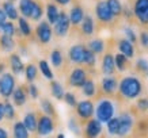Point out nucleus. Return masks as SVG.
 Instances as JSON below:
<instances>
[{
	"label": "nucleus",
	"mask_w": 148,
	"mask_h": 138,
	"mask_svg": "<svg viewBox=\"0 0 148 138\" xmlns=\"http://www.w3.org/2000/svg\"><path fill=\"white\" fill-rule=\"evenodd\" d=\"M88 49H90L91 52H94L95 54L102 53L103 49H105V42H103L102 39H99V38L92 39V41L88 42Z\"/></svg>",
	"instance_id": "bb28decb"
},
{
	"label": "nucleus",
	"mask_w": 148,
	"mask_h": 138,
	"mask_svg": "<svg viewBox=\"0 0 148 138\" xmlns=\"http://www.w3.org/2000/svg\"><path fill=\"white\" fill-rule=\"evenodd\" d=\"M94 19L91 16H84V20L82 22V31L86 35H91L94 33Z\"/></svg>",
	"instance_id": "5701e85b"
},
{
	"label": "nucleus",
	"mask_w": 148,
	"mask_h": 138,
	"mask_svg": "<svg viewBox=\"0 0 148 138\" xmlns=\"http://www.w3.org/2000/svg\"><path fill=\"white\" fill-rule=\"evenodd\" d=\"M58 15H60V11H58V8L56 7V4L49 3L48 7H46V16H48V22H49L50 24H54V23L57 22Z\"/></svg>",
	"instance_id": "412c9836"
},
{
	"label": "nucleus",
	"mask_w": 148,
	"mask_h": 138,
	"mask_svg": "<svg viewBox=\"0 0 148 138\" xmlns=\"http://www.w3.org/2000/svg\"><path fill=\"white\" fill-rule=\"evenodd\" d=\"M106 3L114 16H120L122 14V4L120 0H106Z\"/></svg>",
	"instance_id": "a878e982"
},
{
	"label": "nucleus",
	"mask_w": 148,
	"mask_h": 138,
	"mask_svg": "<svg viewBox=\"0 0 148 138\" xmlns=\"http://www.w3.org/2000/svg\"><path fill=\"white\" fill-rule=\"evenodd\" d=\"M54 130V123L52 116L42 115L38 119V127H37V134L40 137H48L52 131Z\"/></svg>",
	"instance_id": "20e7f679"
},
{
	"label": "nucleus",
	"mask_w": 148,
	"mask_h": 138,
	"mask_svg": "<svg viewBox=\"0 0 148 138\" xmlns=\"http://www.w3.org/2000/svg\"><path fill=\"white\" fill-rule=\"evenodd\" d=\"M57 138H65V135H64V134H58Z\"/></svg>",
	"instance_id": "6e6d98bb"
},
{
	"label": "nucleus",
	"mask_w": 148,
	"mask_h": 138,
	"mask_svg": "<svg viewBox=\"0 0 148 138\" xmlns=\"http://www.w3.org/2000/svg\"><path fill=\"white\" fill-rule=\"evenodd\" d=\"M118 119H120L118 135L120 137H126L130 133V130L133 129V116L130 115L129 112H122L121 115L118 116Z\"/></svg>",
	"instance_id": "39448f33"
},
{
	"label": "nucleus",
	"mask_w": 148,
	"mask_h": 138,
	"mask_svg": "<svg viewBox=\"0 0 148 138\" xmlns=\"http://www.w3.org/2000/svg\"><path fill=\"white\" fill-rule=\"evenodd\" d=\"M1 30H3V34H4V35L12 37L14 33H15V27H14L12 22H5L4 26L1 27Z\"/></svg>",
	"instance_id": "c03bdc74"
},
{
	"label": "nucleus",
	"mask_w": 148,
	"mask_h": 138,
	"mask_svg": "<svg viewBox=\"0 0 148 138\" xmlns=\"http://www.w3.org/2000/svg\"><path fill=\"white\" fill-rule=\"evenodd\" d=\"M3 71H4V65H3V64H0V73H1Z\"/></svg>",
	"instance_id": "5fc2aeb1"
},
{
	"label": "nucleus",
	"mask_w": 148,
	"mask_h": 138,
	"mask_svg": "<svg viewBox=\"0 0 148 138\" xmlns=\"http://www.w3.org/2000/svg\"><path fill=\"white\" fill-rule=\"evenodd\" d=\"M86 81H87V75H86L84 69H82V68H75L73 71H72L71 76H69V84L72 87H83Z\"/></svg>",
	"instance_id": "9d476101"
},
{
	"label": "nucleus",
	"mask_w": 148,
	"mask_h": 138,
	"mask_svg": "<svg viewBox=\"0 0 148 138\" xmlns=\"http://www.w3.org/2000/svg\"><path fill=\"white\" fill-rule=\"evenodd\" d=\"M50 89H52V95H53V96L57 99V100H61V99H64V96H65V92H64L63 85L60 84L58 81H52V84H50Z\"/></svg>",
	"instance_id": "b1692460"
},
{
	"label": "nucleus",
	"mask_w": 148,
	"mask_h": 138,
	"mask_svg": "<svg viewBox=\"0 0 148 138\" xmlns=\"http://www.w3.org/2000/svg\"><path fill=\"white\" fill-rule=\"evenodd\" d=\"M69 24H71L69 15H67L65 12H60L57 22L54 23V31H56V34L58 37L67 35L68 30H69Z\"/></svg>",
	"instance_id": "423d86ee"
},
{
	"label": "nucleus",
	"mask_w": 148,
	"mask_h": 138,
	"mask_svg": "<svg viewBox=\"0 0 148 138\" xmlns=\"http://www.w3.org/2000/svg\"><path fill=\"white\" fill-rule=\"evenodd\" d=\"M95 12H97L98 19L102 20V22H106V23L112 22L113 18H114V15L112 14V11H110L106 1H98V4L95 7Z\"/></svg>",
	"instance_id": "1a4fd4ad"
},
{
	"label": "nucleus",
	"mask_w": 148,
	"mask_h": 138,
	"mask_svg": "<svg viewBox=\"0 0 148 138\" xmlns=\"http://www.w3.org/2000/svg\"><path fill=\"white\" fill-rule=\"evenodd\" d=\"M15 91V79L11 73H4L0 79V95L10 98Z\"/></svg>",
	"instance_id": "7ed1b4c3"
},
{
	"label": "nucleus",
	"mask_w": 148,
	"mask_h": 138,
	"mask_svg": "<svg viewBox=\"0 0 148 138\" xmlns=\"http://www.w3.org/2000/svg\"><path fill=\"white\" fill-rule=\"evenodd\" d=\"M0 44H1V48H3L5 52H11V50H14V48H15V42H14L12 37L4 35V34H3V37H0Z\"/></svg>",
	"instance_id": "c85d7f7f"
},
{
	"label": "nucleus",
	"mask_w": 148,
	"mask_h": 138,
	"mask_svg": "<svg viewBox=\"0 0 148 138\" xmlns=\"http://www.w3.org/2000/svg\"><path fill=\"white\" fill-rule=\"evenodd\" d=\"M36 77H37V68L34 67V65H27V68H26V79L32 83V81H34Z\"/></svg>",
	"instance_id": "ea45409f"
},
{
	"label": "nucleus",
	"mask_w": 148,
	"mask_h": 138,
	"mask_svg": "<svg viewBox=\"0 0 148 138\" xmlns=\"http://www.w3.org/2000/svg\"><path fill=\"white\" fill-rule=\"evenodd\" d=\"M102 133V122L98 119H90L86 125V135L87 138H98Z\"/></svg>",
	"instance_id": "f8f14e48"
},
{
	"label": "nucleus",
	"mask_w": 148,
	"mask_h": 138,
	"mask_svg": "<svg viewBox=\"0 0 148 138\" xmlns=\"http://www.w3.org/2000/svg\"><path fill=\"white\" fill-rule=\"evenodd\" d=\"M4 111H5V118L7 119H12L15 116V108H14V106L10 102L4 103Z\"/></svg>",
	"instance_id": "37998d69"
},
{
	"label": "nucleus",
	"mask_w": 148,
	"mask_h": 138,
	"mask_svg": "<svg viewBox=\"0 0 148 138\" xmlns=\"http://www.w3.org/2000/svg\"><path fill=\"white\" fill-rule=\"evenodd\" d=\"M117 87H118V83H117V79L113 77V76H106L102 80V89L105 94L112 95L116 92Z\"/></svg>",
	"instance_id": "4468645a"
},
{
	"label": "nucleus",
	"mask_w": 148,
	"mask_h": 138,
	"mask_svg": "<svg viewBox=\"0 0 148 138\" xmlns=\"http://www.w3.org/2000/svg\"><path fill=\"white\" fill-rule=\"evenodd\" d=\"M140 44L143 48L148 49V31H143L140 34Z\"/></svg>",
	"instance_id": "49530a36"
},
{
	"label": "nucleus",
	"mask_w": 148,
	"mask_h": 138,
	"mask_svg": "<svg viewBox=\"0 0 148 138\" xmlns=\"http://www.w3.org/2000/svg\"><path fill=\"white\" fill-rule=\"evenodd\" d=\"M68 129L71 130L73 134H76V135L80 134V126H79V123L76 122L75 118H71V119L68 120Z\"/></svg>",
	"instance_id": "58836bf2"
},
{
	"label": "nucleus",
	"mask_w": 148,
	"mask_h": 138,
	"mask_svg": "<svg viewBox=\"0 0 148 138\" xmlns=\"http://www.w3.org/2000/svg\"><path fill=\"white\" fill-rule=\"evenodd\" d=\"M29 94H30V96L33 99H37L38 98V88L34 84H30L29 85Z\"/></svg>",
	"instance_id": "09e8293b"
},
{
	"label": "nucleus",
	"mask_w": 148,
	"mask_h": 138,
	"mask_svg": "<svg viewBox=\"0 0 148 138\" xmlns=\"http://www.w3.org/2000/svg\"><path fill=\"white\" fill-rule=\"evenodd\" d=\"M82 89H83V94H84L86 96H88V98L94 96V95H95V91H97V88H95V84H94V81L90 80V79H87V81H86L84 84H83Z\"/></svg>",
	"instance_id": "2f4dec72"
},
{
	"label": "nucleus",
	"mask_w": 148,
	"mask_h": 138,
	"mask_svg": "<svg viewBox=\"0 0 148 138\" xmlns=\"http://www.w3.org/2000/svg\"><path fill=\"white\" fill-rule=\"evenodd\" d=\"M69 1L71 0H56V3H58V4H61V5H67Z\"/></svg>",
	"instance_id": "864d4df0"
},
{
	"label": "nucleus",
	"mask_w": 148,
	"mask_h": 138,
	"mask_svg": "<svg viewBox=\"0 0 148 138\" xmlns=\"http://www.w3.org/2000/svg\"><path fill=\"white\" fill-rule=\"evenodd\" d=\"M19 23V30L22 33L23 35H30L32 34V29H30V24L27 23V20L25 18H19L18 19Z\"/></svg>",
	"instance_id": "c9c22d12"
},
{
	"label": "nucleus",
	"mask_w": 148,
	"mask_h": 138,
	"mask_svg": "<svg viewBox=\"0 0 148 138\" xmlns=\"http://www.w3.org/2000/svg\"><path fill=\"white\" fill-rule=\"evenodd\" d=\"M0 138H8V133H7V130L3 129V127H0Z\"/></svg>",
	"instance_id": "603ef678"
},
{
	"label": "nucleus",
	"mask_w": 148,
	"mask_h": 138,
	"mask_svg": "<svg viewBox=\"0 0 148 138\" xmlns=\"http://www.w3.org/2000/svg\"><path fill=\"white\" fill-rule=\"evenodd\" d=\"M114 69H116V60L112 54H106L102 61V72L106 76H112Z\"/></svg>",
	"instance_id": "dca6fc26"
},
{
	"label": "nucleus",
	"mask_w": 148,
	"mask_h": 138,
	"mask_svg": "<svg viewBox=\"0 0 148 138\" xmlns=\"http://www.w3.org/2000/svg\"><path fill=\"white\" fill-rule=\"evenodd\" d=\"M114 60H116V68L118 69L120 72H124L126 69V64H128V57H125L122 53L117 54L116 57H114Z\"/></svg>",
	"instance_id": "473e14b6"
},
{
	"label": "nucleus",
	"mask_w": 148,
	"mask_h": 138,
	"mask_svg": "<svg viewBox=\"0 0 148 138\" xmlns=\"http://www.w3.org/2000/svg\"><path fill=\"white\" fill-rule=\"evenodd\" d=\"M41 108H42V111L45 112V115H49V116L56 115L53 104H52V102L48 100V99H42V100H41Z\"/></svg>",
	"instance_id": "7c9ffc66"
},
{
	"label": "nucleus",
	"mask_w": 148,
	"mask_h": 138,
	"mask_svg": "<svg viewBox=\"0 0 148 138\" xmlns=\"http://www.w3.org/2000/svg\"><path fill=\"white\" fill-rule=\"evenodd\" d=\"M137 108H139L141 112H144L148 108V100L147 99H139L137 100Z\"/></svg>",
	"instance_id": "de8ad7c7"
},
{
	"label": "nucleus",
	"mask_w": 148,
	"mask_h": 138,
	"mask_svg": "<svg viewBox=\"0 0 148 138\" xmlns=\"http://www.w3.org/2000/svg\"><path fill=\"white\" fill-rule=\"evenodd\" d=\"M8 18L7 16V14L4 12V10H0V29L4 26V23H5V19Z\"/></svg>",
	"instance_id": "8fccbe9b"
},
{
	"label": "nucleus",
	"mask_w": 148,
	"mask_h": 138,
	"mask_svg": "<svg viewBox=\"0 0 148 138\" xmlns=\"http://www.w3.org/2000/svg\"><path fill=\"white\" fill-rule=\"evenodd\" d=\"M12 135L14 138H30V131L27 130L23 122H16V123H14Z\"/></svg>",
	"instance_id": "a211bd4d"
},
{
	"label": "nucleus",
	"mask_w": 148,
	"mask_h": 138,
	"mask_svg": "<svg viewBox=\"0 0 148 138\" xmlns=\"http://www.w3.org/2000/svg\"><path fill=\"white\" fill-rule=\"evenodd\" d=\"M133 11L140 22L143 24H148V0H136Z\"/></svg>",
	"instance_id": "0eeeda50"
},
{
	"label": "nucleus",
	"mask_w": 148,
	"mask_h": 138,
	"mask_svg": "<svg viewBox=\"0 0 148 138\" xmlns=\"http://www.w3.org/2000/svg\"><path fill=\"white\" fill-rule=\"evenodd\" d=\"M120 94L126 99H136L141 94L143 91V85L140 83V80L137 77L133 76H128L125 79H122L120 83Z\"/></svg>",
	"instance_id": "f257e3e1"
},
{
	"label": "nucleus",
	"mask_w": 148,
	"mask_h": 138,
	"mask_svg": "<svg viewBox=\"0 0 148 138\" xmlns=\"http://www.w3.org/2000/svg\"><path fill=\"white\" fill-rule=\"evenodd\" d=\"M84 11L80 5H75L73 8L71 10V12H69V20L73 26H77V24H80L83 20H84Z\"/></svg>",
	"instance_id": "2eb2a0df"
},
{
	"label": "nucleus",
	"mask_w": 148,
	"mask_h": 138,
	"mask_svg": "<svg viewBox=\"0 0 148 138\" xmlns=\"http://www.w3.org/2000/svg\"><path fill=\"white\" fill-rule=\"evenodd\" d=\"M12 99L16 106H23L26 103V94H25V91L22 88H16L12 94Z\"/></svg>",
	"instance_id": "cd10ccee"
},
{
	"label": "nucleus",
	"mask_w": 148,
	"mask_h": 138,
	"mask_svg": "<svg viewBox=\"0 0 148 138\" xmlns=\"http://www.w3.org/2000/svg\"><path fill=\"white\" fill-rule=\"evenodd\" d=\"M124 34H125V37H126V38H128V41H130L132 44L137 41V37H136V33H135V30H133L132 27L126 26L125 29H124Z\"/></svg>",
	"instance_id": "a19ab883"
},
{
	"label": "nucleus",
	"mask_w": 148,
	"mask_h": 138,
	"mask_svg": "<svg viewBox=\"0 0 148 138\" xmlns=\"http://www.w3.org/2000/svg\"><path fill=\"white\" fill-rule=\"evenodd\" d=\"M118 49H120V53H122L125 57L132 58L135 56V48H133V44L128 39H121L118 42Z\"/></svg>",
	"instance_id": "f3484780"
},
{
	"label": "nucleus",
	"mask_w": 148,
	"mask_h": 138,
	"mask_svg": "<svg viewBox=\"0 0 148 138\" xmlns=\"http://www.w3.org/2000/svg\"><path fill=\"white\" fill-rule=\"evenodd\" d=\"M76 112L82 119H90L95 112L94 104H92L91 100H82V102L77 103Z\"/></svg>",
	"instance_id": "6e6552de"
},
{
	"label": "nucleus",
	"mask_w": 148,
	"mask_h": 138,
	"mask_svg": "<svg viewBox=\"0 0 148 138\" xmlns=\"http://www.w3.org/2000/svg\"><path fill=\"white\" fill-rule=\"evenodd\" d=\"M64 100H65V103H67L68 106H71V107H76L77 106L76 96H75L73 94H71V92H67V94H65V96H64Z\"/></svg>",
	"instance_id": "a18cd8bd"
},
{
	"label": "nucleus",
	"mask_w": 148,
	"mask_h": 138,
	"mask_svg": "<svg viewBox=\"0 0 148 138\" xmlns=\"http://www.w3.org/2000/svg\"><path fill=\"white\" fill-rule=\"evenodd\" d=\"M95 115L97 119L102 123H108L112 118H114V104L112 103V100L102 99L95 108Z\"/></svg>",
	"instance_id": "f03ea898"
},
{
	"label": "nucleus",
	"mask_w": 148,
	"mask_h": 138,
	"mask_svg": "<svg viewBox=\"0 0 148 138\" xmlns=\"http://www.w3.org/2000/svg\"><path fill=\"white\" fill-rule=\"evenodd\" d=\"M50 60H52V64H53V67L58 68L61 67V64H63V54L60 50H53L52 54H50Z\"/></svg>",
	"instance_id": "f704fd0d"
},
{
	"label": "nucleus",
	"mask_w": 148,
	"mask_h": 138,
	"mask_svg": "<svg viewBox=\"0 0 148 138\" xmlns=\"http://www.w3.org/2000/svg\"><path fill=\"white\" fill-rule=\"evenodd\" d=\"M41 16H42V7H41L38 3H34V8H33V12H32V16L30 18L34 19V20H40Z\"/></svg>",
	"instance_id": "79ce46f5"
},
{
	"label": "nucleus",
	"mask_w": 148,
	"mask_h": 138,
	"mask_svg": "<svg viewBox=\"0 0 148 138\" xmlns=\"http://www.w3.org/2000/svg\"><path fill=\"white\" fill-rule=\"evenodd\" d=\"M10 64H11V69H12L14 73H16V75H19V73H22L23 72V63L22 60H21V57H19L18 54H12L11 57H10Z\"/></svg>",
	"instance_id": "4be33fe9"
},
{
	"label": "nucleus",
	"mask_w": 148,
	"mask_h": 138,
	"mask_svg": "<svg viewBox=\"0 0 148 138\" xmlns=\"http://www.w3.org/2000/svg\"><path fill=\"white\" fill-rule=\"evenodd\" d=\"M86 48L83 45H75L69 49V60L75 64H82L84 61Z\"/></svg>",
	"instance_id": "ddd939ff"
},
{
	"label": "nucleus",
	"mask_w": 148,
	"mask_h": 138,
	"mask_svg": "<svg viewBox=\"0 0 148 138\" xmlns=\"http://www.w3.org/2000/svg\"><path fill=\"white\" fill-rule=\"evenodd\" d=\"M37 37L40 42L42 44H48L52 39V29H50L49 22H41L37 27Z\"/></svg>",
	"instance_id": "9b49d317"
},
{
	"label": "nucleus",
	"mask_w": 148,
	"mask_h": 138,
	"mask_svg": "<svg viewBox=\"0 0 148 138\" xmlns=\"http://www.w3.org/2000/svg\"><path fill=\"white\" fill-rule=\"evenodd\" d=\"M5 118V111H4V103H0V122Z\"/></svg>",
	"instance_id": "3c124183"
},
{
	"label": "nucleus",
	"mask_w": 148,
	"mask_h": 138,
	"mask_svg": "<svg viewBox=\"0 0 148 138\" xmlns=\"http://www.w3.org/2000/svg\"><path fill=\"white\" fill-rule=\"evenodd\" d=\"M34 0H19V10L23 14V16H32L33 8H34Z\"/></svg>",
	"instance_id": "aec40b11"
},
{
	"label": "nucleus",
	"mask_w": 148,
	"mask_h": 138,
	"mask_svg": "<svg viewBox=\"0 0 148 138\" xmlns=\"http://www.w3.org/2000/svg\"><path fill=\"white\" fill-rule=\"evenodd\" d=\"M40 69H41V73L45 76L48 80H53V72H52V69H50V67H49V64L46 63L45 60L40 61Z\"/></svg>",
	"instance_id": "72a5a7b5"
},
{
	"label": "nucleus",
	"mask_w": 148,
	"mask_h": 138,
	"mask_svg": "<svg viewBox=\"0 0 148 138\" xmlns=\"http://www.w3.org/2000/svg\"><path fill=\"white\" fill-rule=\"evenodd\" d=\"M136 68L139 69L141 73H144L145 76H148V61L144 58H139L136 63Z\"/></svg>",
	"instance_id": "4c0bfd02"
},
{
	"label": "nucleus",
	"mask_w": 148,
	"mask_h": 138,
	"mask_svg": "<svg viewBox=\"0 0 148 138\" xmlns=\"http://www.w3.org/2000/svg\"><path fill=\"white\" fill-rule=\"evenodd\" d=\"M108 131L110 135H118V131H120V119L118 118H112L108 122Z\"/></svg>",
	"instance_id": "c756f323"
},
{
	"label": "nucleus",
	"mask_w": 148,
	"mask_h": 138,
	"mask_svg": "<svg viewBox=\"0 0 148 138\" xmlns=\"http://www.w3.org/2000/svg\"><path fill=\"white\" fill-rule=\"evenodd\" d=\"M3 10H4V12L7 14V16H8L11 20L19 19V16H18V10L15 8V5H14L11 1H5L4 5H3Z\"/></svg>",
	"instance_id": "393cba45"
},
{
	"label": "nucleus",
	"mask_w": 148,
	"mask_h": 138,
	"mask_svg": "<svg viewBox=\"0 0 148 138\" xmlns=\"http://www.w3.org/2000/svg\"><path fill=\"white\" fill-rule=\"evenodd\" d=\"M97 61V58H95V53L94 52H91L90 49H86V54H84V61L83 64L86 65H88V67H92Z\"/></svg>",
	"instance_id": "e433bc0d"
},
{
	"label": "nucleus",
	"mask_w": 148,
	"mask_h": 138,
	"mask_svg": "<svg viewBox=\"0 0 148 138\" xmlns=\"http://www.w3.org/2000/svg\"><path fill=\"white\" fill-rule=\"evenodd\" d=\"M23 123H25V126L27 127L29 131H32V133L37 131L38 119H37V115L34 112H27L26 115H25V118H23Z\"/></svg>",
	"instance_id": "6ab92c4d"
}]
</instances>
